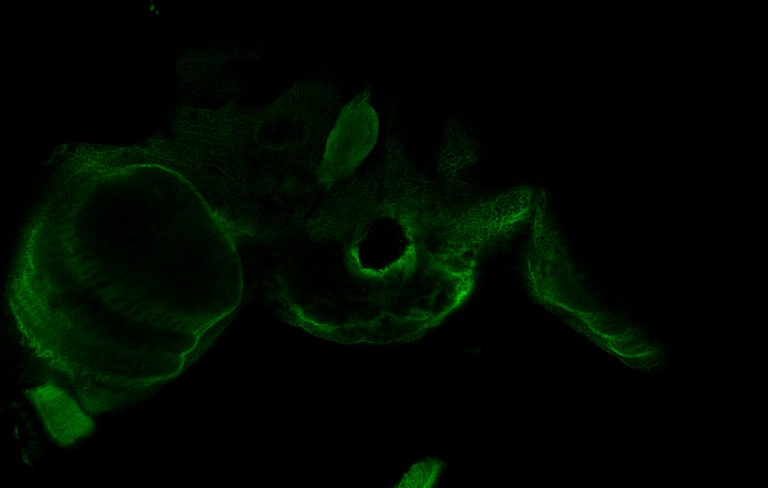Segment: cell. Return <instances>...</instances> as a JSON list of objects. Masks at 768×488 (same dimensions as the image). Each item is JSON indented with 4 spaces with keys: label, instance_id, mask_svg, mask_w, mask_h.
I'll return each mask as SVG.
<instances>
[{
    "label": "cell",
    "instance_id": "obj_2",
    "mask_svg": "<svg viewBox=\"0 0 768 488\" xmlns=\"http://www.w3.org/2000/svg\"><path fill=\"white\" fill-rule=\"evenodd\" d=\"M33 400L52 435L62 444L73 443L89 434L90 418L81 410L73 397L54 385L33 390Z\"/></svg>",
    "mask_w": 768,
    "mask_h": 488
},
{
    "label": "cell",
    "instance_id": "obj_1",
    "mask_svg": "<svg viewBox=\"0 0 768 488\" xmlns=\"http://www.w3.org/2000/svg\"><path fill=\"white\" fill-rule=\"evenodd\" d=\"M377 125V115L366 98L359 95L348 103L328 136L319 178L333 181L353 171L372 147Z\"/></svg>",
    "mask_w": 768,
    "mask_h": 488
}]
</instances>
